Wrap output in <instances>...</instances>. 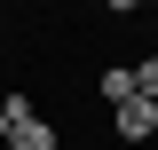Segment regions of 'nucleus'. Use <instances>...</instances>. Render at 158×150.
<instances>
[{
    "mask_svg": "<svg viewBox=\"0 0 158 150\" xmlns=\"http://www.w3.org/2000/svg\"><path fill=\"white\" fill-rule=\"evenodd\" d=\"M111 127H118V142H150V134H158V103H142V95H135V103H118Z\"/></svg>",
    "mask_w": 158,
    "mask_h": 150,
    "instance_id": "obj_1",
    "label": "nucleus"
},
{
    "mask_svg": "<svg viewBox=\"0 0 158 150\" xmlns=\"http://www.w3.org/2000/svg\"><path fill=\"white\" fill-rule=\"evenodd\" d=\"M8 150H63V134L32 111V119H8Z\"/></svg>",
    "mask_w": 158,
    "mask_h": 150,
    "instance_id": "obj_2",
    "label": "nucleus"
},
{
    "mask_svg": "<svg viewBox=\"0 0 158 150\" xmlns=\"http://www.w3.org/2000/svg\"><path fill=\"white\" fill-rule=\"evenodd\" d=\"M95 87H103V103H111V111H118V103H135V71H103Z\"/></svg>",
    "mask_w": 158,
    "mask_h": 150,
    "instance_id": "obj_3",
    "label": "nucleus"
},
{
    "mask_svg": "<svg viewBox=\"0 0 158 150\" xmlns=\"http://www.w3.org/2000/svg\"><path fill=\"white\" fill-rule=\"evenodd\" d=\"M135 95H142V103H158V56H150V63H135Z\"/></svg>",
    "mask_w": 158,
    "mask_h": 150,
    "instance_id": "obj_4",
    "label": "nucleus"
},
{
    "mask_svg": "<svg viewBox=\"0 0 158 150\" xmlns=\"http://www.w3.org/2000/svg\"><path fill=\"white\" fill-rule=\"evenodd\" d=\"M0 142H8V111H0Z\"/></svg>",
    "mask_w": 158,
    "mask_h": 150,
    "instance_id": "obj_5",
    "label": "nucleus"
}]
</instances>
